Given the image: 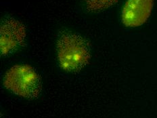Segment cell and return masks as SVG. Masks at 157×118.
<instances>
[{"label":"cell","instance_id":"6da1fadb","mask_svg":"<svg viewBox=\"0 0 157 118\" xmlns=\"http://www.w3.org/2000/svg\"><path fill=\"white\" fill-rule=\"evenodd\" d=\"M59 66L71 73L80 71L90 63L91 51L89 42L82 35L69 30L59 32L56 41Z\"/></svg>","mask_w":157,"mask_h":118},{"label":"cell","instance_id":"7a4b0ae2","mask_svg":"<svg viewBox=\"0 0 157 118\" xmlns=\"http://www.w3.org/2000/svg\"><path fill=\"white\" fill-rule=\"evenodd\" d=\"M3 81L6 89L25 98L34 99L41 92L40 76L27 65H16L10 68Z\"/></svg>","mask_w":157,"mask_h":118},{"label":"cell","instance_id":"3957f363","mask_svg":"<svg viewBox=\"0 0 157 118\" xmlns=\"http://www.w3.org/2000/svg\"><path fill=\"white\" fill-rule=\"evenodd\" d=\"M27 31L24 24L12 16L2 17L0 23V50L2 57L15 54L25 46Z\"/></svg>","mask_w":157,"mask_h":118},{"label":"cell","instance_id":"277c9868","mask_svg":"<svg viewBox=\"0 0 157 118\" xmlns=\"http://www.w3.org/2000/svg\"><path fill=\"white\" fill-rule=\"evenodd\" d=\"M154 0H127L121 12L124 25L137 27L145 23L151 14Z\"/></svg>","mask_w":157,"mask_h":118},{"label":"cell","instance_id":"5b68a950","mask_svg":"<svg viewBox=\"0 0 157 118\" xmlns=\"http://www.w3.org/2000/svg\"><path fill=\"white\" fill-rule=\"evenodd\" d=\"M118 0H83V8L90 14H96L112 7Z\"/></svg>","mask_w":157,"mask_h":118}]
</instances>
